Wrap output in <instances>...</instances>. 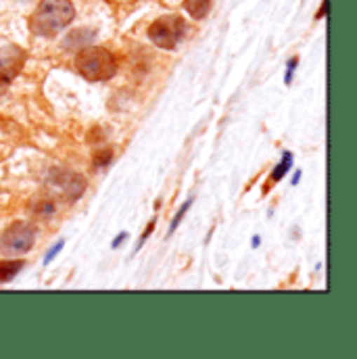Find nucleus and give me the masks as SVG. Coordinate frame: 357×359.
<instances>
[{"label": "nucleus", "instance_id": "obj_1", "mask_svg": "<svg viewBox=\"0 0 357 359\" xmlns=\"http://www.w3.org/2000/svg\"><path fill=\"white\" fill-rule=\"evenodd\" d=\"M76 17V8L72 0H42L36 13L29 19V27L34 34L53 38L61 29H65Z\"/></svg>", "mask_w": 357, "mask_h": 359}, {"label": "nucleus", "instance_id": "obj_2", "mask_svg": "<svg viewBox=\"0 0 357 359\" xmlns=\"http://www.w3.org/2000/svg\"><path fill=\"white\" fill-rule=\"evenodd\" d=\"M76 69L90 82H107L117 74V61L107 48L88 46L76 57Z\"/></svg>", "mask_w": 357, "mask_h": 359}, {"label": "nucleus", "instance_id": "obj_3", "mask_svg": "<svg viewBox=\"0 0 357 359\" xmlns=\"http://www.w3.org/2000/svg\"><path fill=\"white\" fill-rule=\"evenodd\" d=\"M184 29H186V23L184 19L178 15H166V17H159L157 21L151 23L149 27V40L159 46V48H166V50H172L178 46V42L184 36Z\"/></svg>", "mask_w": 357, "mask_h": 359}, {"label": "nucleus", "instance_id": "obj_4", "mask_svg": "<svg viewBox=\"0 0 357 359\" xmlns=\"http://www.w3.org/2000/svg\"><path fill=\"white\" fill-rule=\"evenodd\" d=\"M36 243V230L25 222L11 224L0 236V251L6 255H21L27 253Z\"/></svg>", "mask_w": 357, "mask_h": 359}, {"label": "nucleus", "instance_id": "obj_5", "mask_svg": "<svg viewBox=\"0 0 357 359\" xmlns=\"http://www.w3.org/2000/svg\"><path fill=\"white\" fill-rule=\"evenodd\" d=\"M53 184L69 198V201H76V198H80L82 196V192H84V188H86V182L84 178L80 176V174H76V172H65V170H57L55 174H53Z\"/></svg>", "mask_w": 357, "mask_h": 359}, {"label": "nucleus", "instance_id": "obj_6", "mask_svg": "<svg viewBox=\"0 0 357 359\" xmlns=\"http://www.w3.org/2000/svg\"><path fill=\"white\" fill-rule=\"evenodd\" d=\"M23 61H25L23 59V53H19V50H15V57L13 59L6 57V63H4V59H0V82H8L19 72V67H21Z\"/></svg>", "mask_w": 357, "mask_h": 359}, {"label": "nucleus", "instance_id": "obj_7", "mask_svg": "<svg viewBox=\"0 0 357 359\" xmlns=\"http://www.w3.org/2000/svg\"><path fill=\"white\" fill-rule=\"evenodd\" d=\"M211 0H184V8L192 19H203L209 13Z\"/></svg>", "mask_w": 357, "mask_h": 359}, {"label": "nucleus", "instance_id": "obj_8", "mask_svg": "<svg viewBox=\"0 0 357 359\" xmlns=\"http://www.w3.org/2000/svg\"><path fill=\"white\" fill-rule=\"evenodd\" d=\"M21 269H23V262H21V259H17V262H13V259H4V262H0V282H8V280H13Z\"/></svg>", "mask_w": 357, "mask_h": 359}, {"label": "nucleus", "instance_id": "obj_9", "mask_svg": "<svg viewBox=\"0 0 357 359\" xmlns=\"http://www.w3.org/2000/svg\"><path fill=\"white\" fill-rule=\"evenodd\" d=\"M290 165H292V155L290 153H284V157H282V163L271 172V182H280V180L284 178L286 174H288V170H290Z\"/></svg>", "mask_w": 357, "mask_h": 359}, {"label": "nucleus", "instance_id": "obj_10", "mask_svg": "<svg viewBox=\"0 0 357 359\" xmlns=\"http://www.w3.org/2000/svg\"><path fill=\"white\" fill-rule=\"evenodd\" d=\"M34 213H38V215H53V213H55V203L42 198V201L34 207Z\"/></svg>", "mask_w": 357, "mask_h": 359}, {"label": "nucleus", "instance_id": "obj_11", "mask_svg": "<svg viewBox=\"0 0 357 359\" xmlns=\"http://www.w3.org/2000/svg\"><path fill=\"white\" fill-rule=\"evenodd\" d=\"M190 203H192V201H186V203H184V205L180 207L178 215H176V217H174V222H172V228H170V232H174V230L178 228V224H180V222H182V217H184V213H186V209L190 207Z\"/></svg>", "mask_w": 357, "mask_h": 359}, {"label": "nucleus", "instance_id": "obj_12", "mask_svg": "<svg viewBox=\"0 0 357 359\" xmlns=\"http://www.w3.org/2000/svg\"><path fill=\"white\" fill-rule=\"evenodd\" d=\"M109 157H111V153L109 151H105V153H100V155H96V165H102V163H109Z\"/></svg>", "mask_w": 357, "mask_h": 359}, {"label": "nucleus", "instance_id": "obj_13", "mask_svg": "<svg viewBox=\"0 0 357 359\" xmlns=\"http://www.w3.org/2000/svg\"><path fill=\"white\" fill-rule=\"evenodd\" d=\"M61 249H63V241H61V243H59L57 247H53V249L48 251V255H46V259H44V262L48 264V262H50V259H53V257H55V255H57V253H59Z\"/></svg>", "mask_w": 357, "mask_h": 359}, {"label": "nucleus", "instance_id": "obj_14", "mask_svg": "<svg viewBox=\"0 0 357 359\" xmlns=\"http://www.w3.org/2000/svg\"><path fill=\"white\" fill-rule=\"evenodd\" d=\"M295 65H297V59H292V63L288 65V72H286V84H290V80H292V72H295Z\"/></svg>", "mask_w": 357, "mask_h": 359}]
</instances>
